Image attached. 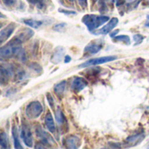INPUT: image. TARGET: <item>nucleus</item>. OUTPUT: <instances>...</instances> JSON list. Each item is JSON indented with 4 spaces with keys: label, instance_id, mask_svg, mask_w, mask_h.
I'll return each mask as SVG.
<instances>
[{
    "label": "nucleus",
    "instance_id": "bb28decb",
    "mask_svg": "<svg viewBox=\"0 0 149 149\" xmlns=\"http://www.w3.org/2000/svg\"><path fill=\"white\" fill-rule=\"evenodd\" d=\"M79 5L83 7V8H86L87 7V0H77Z\"/></svg>",
    "mask_w": 149,
    "mask_h": 149
},
{
    "label": "nucleus",
    "instance_id": "20e7f679",
    "mask_svg": "<svg viewBox=\"0 0 149 149\" xmlns=\"http://www.w3.org/2000/svg\"><path fill=\"white\" fill-rule=\"evenodd\" d=\"M116 59H117V56H115V55H109V56L95 58V59H91V60H89V61L82 63L79 66V68H87V67H91V66L100 65V64H104V63H106V62L115 61Z\"/></svg>",
    "mask_w": 149,
    "mask_h": 149
},
{
    "label": "nucleus",
    "instance_id": "7ed1b4c3",
    "mask_svg": "<svg viewBox=\"0 0 149 149\" xmlns=\"http://www.w3.org/2000/svg\"><path fill=\"white\" fill-rule=\"evenodd\" d=\"M43 108L40 102H32L26 106V114L29 118H36L41 114Z\"/></svg>",
    "mask_w": 149,
    "mask_h": 149
},
{
    "label": "nucleus",
    "instance_id": "72a5a7b5",
    "mask_svg": "<svg viewBox=\"0 0 149 149\" xmlns=\"http://www.w3.org/2000/svg\"><path fill=\"white\" fill-rule=\"evenodd\" d=\"M68 1H69V2H73V1H74V0H68Z\"/></svg>",
    "mask_w": 149,
    "mask_h": 149
},
{
    "label": "nucleus",
    "instance_id": "423d86ee",
    "mask_svg": "<svg viewBox=\"0 0 149 149\" xmlns=\"http://www.w3.org/2000/svg\"><path fill=\"white\" fill-rule=\"evenodd\" d=\"M21 137L25 142V144L27 146H33V136H32V132H31V130L30 128L27 126V125H23L22 126V129H21Z\"/></svg>",
    "mask_w": 149,
    "mask_h": 149
},
{
    "label": "nucleus",
    "instance_id": "c756f323",
    "mask_svg": "<svg viewBox=\"0 0 149 149\" xmlns=\"http://www.w3.org/2000/svg\"><path fill=\"white\" fill-rule=\"evenodd\" d=\"M145 26L146 27H149V15L146 16V20L145 22Z\"/></svg>",
    "mask_w": 149,
    "mask_h": 149
},
{
    "label": "nucleus",
    "instance_id": "f3484780",
    "mask_svg": "<svg viewBox=\"0 0 149 149\" xmlns=\"http://www.w3.org/2000/svg\"><path fill=\"white\" fill-rule=\"evenodd\" d=\"M65 86H66V82L65 81H62L59 84H57L55 86H54V92L59 95V96H61L65 91Z\"/></svg>",
    "mask_w": 149,
    "mask_h": 149
},
{
    "label": "nucleus",
    "instance_id": "f03ea898",
    "mask_svg": "<svg viewBox=\"0 0 149 149\" xmlns=\"http://www.w3.org/2000/svg\"><path fill=\"white\" fill-rule=\"evenodd\" d=\"M108 16L104 15H95V14H87L83 17L82 22L86 26L88 30L93 33L96 29L103 26L104 23L109 21Z\"/></svg>",
    "mask_w": 149,
    "mask_h": 149
},
{
    "label": "nucleus",
    "instance_id": "2f4dec72",
    "mask_svg": "<svg viewBox=\"0 0 149 149\" xmlns=\"http://www.w3.org/2000/svg\"><path fill=\"white\" fill-rule=\"evenodd\" d=\"M97 1V0H91V2H92L93 4H94V3H96Z\"/></svg>",
    "mask_w": 149,
    "mask_h": 149
},
{
    "label": "nucleus",
    "instance_id": "39448f33",
    "mask_svg": "<svg viewBox=\"0 0 149 149\" xmlns=\"http://www.w3.org/2000/svg\"><path fill=\"white\" fill-rule=\"evenodd\" d=\"M118 19L117 18H112V19H111L108 21V23L103 28H101L100 30H98V31H97V32H95L93 33L97 34V35H99V34H108L109 33H111L114 29V27L118 25Z\"/></svg>",
    "mask_w": 149,
    "mask_h": 149
},
{
    "label": "nucleus",
    "instance_id": "0eeeda50",
    "mask_svg": "<svg viewBox=\"0 0 149 149\" xmlns=\"http://www.w3.org/2000/svg\"><path fill=\"white\" fill-rule=\"evenodd\" d=\"M86 86H87V82L83 77H76V78H74V80L72 82V84H71L72 89L74 91H77V92H79V91H83Z\"/></svg>",
    "mask_w": 149,
    "mask_h": 149
},
{
    "label": "nucleus",
    "instance_id": "ddd939ff",
    "mask_svg": "<svg viewBox=\"0 0 149 149\" xmlns=\"http://www.w3.org/2000/svg\"><path fill=\"white\" fill-rule=\"evenodd\" d=\"M23 22H24L26 26H29L30 27H33V28H39V27L43 24L42 21H40V20H36V19H25Z\"/></svg>",
    "mask_w": 149,
    "mask_h": 149
},
{
    "label": "nucleus",
    "instance_id": "f8f14e48",
    "mask_svg": "<svg viewBox=\"0 0 149 149\" xmlns=\"http://www.w3.org/2000/svg\"><path fill=\"white\" fill-rule=\"evenodd\" d=\"M9 72L3 67L0 66V84H6L9 80Z\"/></svg>",
    "mask_w": 149,
    "mask_h": 149
},
{
    "label": "nucleus",
    "instance_id": "aec40b11",
    "mask_svg": "<svg viewBox=\"0 0 149 149\" xmlns=\"http://www.w3.org/2000/svg\"><path fill=\"white\" fill-rule=\"evenodd\" d=\"M99 4H100V10L103 12L107 10L109 6H112L113 0H99Z\"/></svg>",
    "mask_w": 149,
    "mask_h": 149
},
{
    "label": "nucleus",
    "instance_id": "c85d7f7f",
    "mask_svg": "<svg viewBox=\"0 0 149 149\" xmlns=\"http://www.w3.org/2000/svg\"><path fill=\"white\" fill-rule=\"evenodd\" d=\"M118 32H119V30H116V31H113V32H112L111 33H110V36H111V38H114V37H115V35H116V34H117V33H118Z\"/></svg>",
    "mask_w": 149,
    "mask_h": 149
},
{
    "label": "nucleus",
    "instance_id": "4be33fe9",
    "mask_svg": "<svg viewBox=\"0 0 149 149\" xmlns=\"http://www.w3.org/2000/svg\"><path fill=\"white\" fill-rule=\"evenodd\" d=\"M55 118H56V121L61 125V124H62V122H63V119H64V116H63V113L61 112V111L60 110V109H58L57 110V111H56V113H55Z\"/></svg>",
    "mask_w": 149,
    "mask_h": 149
},
{
    "label": "nucleus",
    "instance_id": "a878e982",
    "mask_svg": "<svg viewBox=\"0 0 149 149\" xmlns=\"http://www.w3.org/2000/svg\"><path fill=\"white\" fill-rule=\"evenodd\" d=\"M59 12L61 13L67 14V15H76V14H77L76 12H73V11H67V10H62V9H60Z\"/></svg>",
    "mask_w": 149,
    "mask_h": 149
},
{
    "label": "nucleus",
    "instance_id": "9d476101",
    "mask_svg": "<svg viewBox=\"0 0 149 149\" xmlns=\"http://www.w3.org/2000/svg\"><path fill=\"white\" fill-rule=\"evenodd\" d=\"M101 48H102L101 45H97L96 43L91 42L85 47L84 51V53L89 54H95L98 53L101 50Z\"/></svg>",
    "mask_w": 149,
    "mask_h": 149
},
{
    "label": "nucleus",
    "instance_id": "f704fd0d",
    "mask_svg": "<svg viewBox=\"0 0 149 149\" xmlns=\"http://www.w3.org/2000/svg\"><path fill=\"white\" fill-rule=\"evenodd\" d=\"M148 1H149V0H148Z\"/></svg>",
    "mask_w": 149,
    "mask_h": 149
},
{
    "label": "nucleus",
    "instance_id": "cd10ccee",
    "mask_svg": "<svg viewBox=\"0 0 149 149\" xmlns=\"http://www.w3.org/2000/svg\"><path fill=\"white\" fill-rule=\"evenodd\" d=\"M27 1L32 4V5H36V4H40V0H27Z\"/></svg>",
    "mask_w": 149,
    "mask_h": 149
},
{
    "label": "nucleus",
    "instance_id": "7c9ffc66",
    "mask_svg": "<svg viewBox=\"0 0 149 149\" xmlns=\"http://www.w3.org/2000/svg\"><path fill=\"white\" fill-rule=\"evenodd\" d=\"M64 61H65V62H66V63H68V62H69V61H71V57H70L69 55H66V56H65V60H64Z\"/></svg>",
    "mask_w": 149,
    "mask_h": 149
},
{
    "label": "nucleus",
    "instance_id": "473e14b6",
    "mask_svg": "<svg viewBox=\"0 0 149 149\" xmlns=\"http://www.w3.org/2000/svg\"><path fill=\"white\" fill-rule=\"evenodd\" d=\"M2 26H2V24H1V23H0V29H1V28H2Z\"/></svg>",
    "mask_w": 149,
    "mask_h": 149
},
{
    "label": "nucleus",
    "instance_id": "a211bd4d",
    "mask_svg": "<svg viewBox=\"0 0 149 149\" xmlns=\"http://www.w3.org/2000/svg\"><path fill=\"white\" fill-rule=\"evenodd\" d=\"M37 134H38V136L42 139V141L45 142V143H49V141L52 139L51 137H49L48 134H47V132H45L41 128L37 129Z\"/></svg>",
    "mask_w": 149,
    "mask_h": 149
},
{
    "label": "nucleus",
    "instance_id": "f257e3e1",
    "mask_svg": "<svg viewBox=\"0 0 149 149\" xmlns=\"http://www.w3.org/2000/svg\"><path fill=\"white\" fill-rule=\"evenodd\" d=\"M22 41L19 38H15L5 47H0V57L3 59H8L13 56H21L25 55L23 49L21 47Z\"/></svg>",
    "mask_w": 149,
    "mask_h": 149
},
{
    "label": "nucleus",
    "instance_id": "2eb2a0df",
    "mask_svg": "<svg viewBox=\"0 0 149 149\" xmlns=\"http://www.w3.org/2000/svg\"><path fill=\"white\" fill-rule=\"evenodd\" d=\"M114 42H123L125 45H130L131 44V40L129 38V36L127 35H119V36H116L113 38L112 40Z\"/></svg>",
    "mask_w": 149,
    "mask_h": 149
},
{
    "label": "nucleus",
    "instance_id": "393cba45",
    "mask_svg": "<svg viewBox=\"0 0 149 149\" xmlns=\"http://www.w3.org/2000/svg\"><path fill=\"white\" fill-rule=\"evenodd\" d=\"M2 1L6 6H13L16 4L17 0H2Z\"/></svg>",
    "mask_w": 149,
    "mask_h": 149
},
{
    "label": "nucleus",
    "instance_id": "6ab92c4d",
    "mask_svg": "<svg viewBox=\"0 0 149 149\" xmlns=\"http://www.w3.org/2000/svg\"><path fill=\"white\" fill-rule=\"evenodd\" d=\"M13 140H14L15 148H22V146L20 145L19 139V133H18L17 128L15 126H13Z\"/></svg>",
    "mask_w": 149,
    "mask_h": 149
},
{
    "label": "nucleus",
    "instance_id": "dca6fc26",
    "mask_svg": "<svg viewBox=\"0 0 149 149\" xmlns=\"http://www.w3.org/2000/svg\"><path fill=\"white\" fill-rule=\"evenodd\" d=\"M139 2H140V0H125V5L127 11H131L136 8L138 5L139 4Z\"/></svg>",
    "mask_w": 149,
    "mask_h": 149
},
{
    "label": "nucleus",
    "instance_id": "6e6552de",
    "mask_svg": "<svg viewBox=\"0 0 149 149\" xmlns=\"http://www.w3.org/2000/svg\"><path fill=\"white\" fill-rule=\"evenodd\" d=\"M15 29V24H10L9 26H7L4 30H2L0 32V45L2 43H4L13 33Z\"/></svg>",
    "mask_w": 149,
    "mask_h": 149
},
{
    "label": "nucleus",
    "instance_id": "9b49d317",
    "mask_svg": "<svg viewBox=\"0 0 149 149\" xmlns=\"http://www.w3.org/2000/svg\"><path fill=\"white\" fill-rule=\"evenodd\" d=\"M45 123H46V126L47 128V130L51 132H55V125L53 119V117L51 115V113H47L45 118Z\"/></svg>",
    "mask_w": 149,
    "mask_h": 149
},
{
    "label": "nucleus",
    "instance_id": "b1692460",
    "mask_svg": "<svg viewBox=\"0 0 149 149\" xmlns=\"http://www.w3.org/2000/svg\"><path fill=\"white\" fill-rule=\"evenodd\" d=\"M65 26H66V24H65V23H60V24L55 25V26L53 27V29H54V31H57V32H61V31H62V29L65 27Z\"/></svg>",
    "mask_w": 149,
    "mask_h": 149
},
{
    "label": "nucleus",
    "instance_id": "1a4fd4ad",
    "mask_svg": "<svg viewBox=\"0 0 149 149\" xmlns=\"http://www.w3.org/2000/svg\"><path fill=\"white\" fill-rule=\"evenodd\" d=\"M64 144L68 148H77L79 146V139L76 136H69L65 139Z\"/></svg>",
    "mask_w": 149,
    "mask_h": 149
},
{
    "label": "nucleus",
    "instance_id": "5701e85b",
    "mask_svg": "<svg viewBox=\"0 0 149 149\" xmlns=\"http://www.w3.org/2000/svg\"><path fill=\"white\" fill-rule=\"evenodd\" d=\"M133 39H134V41H135L134 45L136 46V45H139V44H140L142 42L144 37L142 35H140V34H135V35H133Z\"/></svg>",
    "mask_w": 149,
    "mask_h": 149
},
{
    "label": "nucleus",
    "instance_id": "412c9836",
    "mask_svg": "<svg viewBox=\"0 0 149 149\" xmlns=\"http://www.w3.org/2000/svg\"><path fill=\"white\" fill-rule=\"evenodd\" d=\"M144 139V134H137L135 136H132L126 139V141L130 142V143H134V144H138V142L136 141L137 139L140 142L142 139Z\"/></svg>",
    "mask_w": 149,
    "mask_h": 149
},
{
    "label": "nucleus",
    "instance_id": "4468645a",
    "mask_svg": "<svg viewBox=\"0 0 149 149\" xmlns=\"http://www.w3.org/2000/svg\"><path fill=\"white\" fill-rule=\"evenodd\" d=\"M0 146L3 148L8 147V137L6 132H5L4 131L0 132Z\"/></svg>",
    "mask_w": 149,
    "mask_h": 149
}]
</instances>
